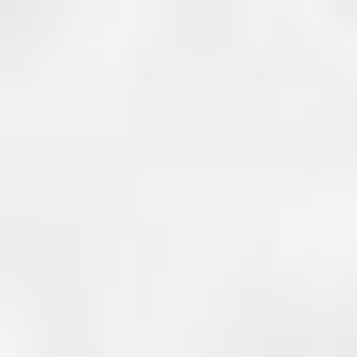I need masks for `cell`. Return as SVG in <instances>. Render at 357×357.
<instances>
[{
	"mask_svg": "<svg viewBox=\"0 0 357 357\" xmlns=\"http://www.w3.org/2000/svg\"><path fill=\"white\" fill-rule=\"evenodd\" d=\"M306 17H324V34H340V52H357V0H306Z\"/></svg>",
	"mask_w": 357,
	"mask_h": 357,
	"instance_id": "1",
	"label": "cell"
},
{
	"mask_svg": "<svg viewBox=\"0 0 357 357\" xmlns=\"http://www.w3.org/2000/svg\"><path fill=\"white\" fill-rule=\"evenodd\" d=\"M0 357H17V289H0Z\"/></svg>",
	"mask_w": 357,
	"mask_h": 357,
	"instance_id": "2",
	"label": "cell"
}]
</instances>
